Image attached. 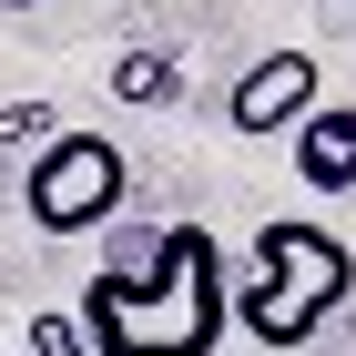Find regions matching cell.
<instances>
[{
    "instance_id": "cell-6",
    "label": "cell",
    "mask_w": 356,
    "mask_h": 356,
    "mask_svg": "<svg viewBox=\"0 0 356 356\" xmlns=\"http://www.w3.org/2000/svg\"><path fill=\"white\" fill-rule=\"evenodd\" d=\"M112 102H133V112H173L184 102V61L173 51H112Z\"/></svg>"
},
{
    "instance_id": "cell-7",
    "label": "cell",
    "mask_w": 356,
    "mask_h": 356,
    "mask_svg": "<svg viewBox=\"0 0 356 356\" xmlns=\"http://www.w3.org/2000/svg\"><path fill=\"white\" fill-rule=\"evenodd\" d=\"M31 356H92V346H82V326L51 305V316H31Z\"/></svg>"
},
{
    "instance_id": "cell-5",
    "label": "cell",
    "mask_w": 356,
    "mask_h": 356,
    "mask_svg": "<svg viewBox=\"0 0 356 356\" xmlns=\"http://www.w3.org/2000/svg\"><path fill=\"white\" fill-rule=\"evenodd\" d=\"M296 184L356 193V102H316V112L296 122Z\"/></svg>"
},
{
    "instance_id": "cell-4",
    "label": "cell",
    "mask_w": 356,
    "mask_h": 356,
    "mask_svg": "<svg viewBox=\"0 0 356 356\" xmlns=\"http://www.w3.org/2000/svg\"><path fill=\"white\" fill-rule=\"evenodd\" d=\"M316 102H326V61L285 41V51H265V61L245 72V82L224 92V122H234L245 143H265V133H296V122H305Z\"/></svg>"
},
{
    "instance_id": "cell-3",
    "label": "cell",
    "mask_w": 356,
    "mask_h": 356,
    "mask_svg": "<svg viewBox=\"0 0 356 356\" xmlns=\"http://www.w3.org/2000/svg\"><path fill=\"white\" fill-rule=\"evenodd\" d=\"M122 193H133V153L112 133H51L21 173V214L41 234H102L122 224Z\"/></svg>"
},
{
    "instance_id": "cell-1",
    "label": "cell",
    "mask_w": 356,
    "mask_h": 356,
    "mask_svg": "<svg viewBox=\"0 0 356 356\" xmlns=\"http://www.w3.org/2000/svg\"><path fill=\"white\" fill-rule=\"evenodd\" d=\"M112 245L92 254L82 285V346L92 356H214L234 326L224 296V245L204 224H102Z\"/></svg>"
},
{
    "instance_id": "cell-2",
    "label": "cell",
    "mask_w": 356,
    "mask_h": 356,
    "mask_svg": "<svg viewBox=\"0 0 356 356\" xmlns=\"http://www.w3.org/2000/svg\"><path fill=\"white\" fill-rule=\"evenodd\" d=\"M224 296H234V316H245L254 346L285 356V346H305L356 296V245L326 234V224H305V214H275V224H254L245 275H224Z\"/></svg>"
},
{
    "instance_id": "cell-8",
    "label": "cell",
    "mask_w": 356,
    "mask_h": 356,
    "mask_svg": "<svg viewBox=\"0 0 356 356\" xmlns=\"http://www.w3.org/2000/svg\"><path fill=\"white\" fill-rule=\"evenodd\" d=\"M0 143H31V153H41V143H51V112L41 102H0Z\"/></svg>"
},
{
    "instance_id": "cell-9",
    "label": "cell",
    "mask_w": 356,
    "mask_h": 356,
    "mask_svg": "<svg viewBox=\"0 0 356 356\" xmlns=\"http://www.w3.org/2000/svg\"><path fill=\"white\" fill-rule=\"evenodd\" d=\"M10 10H31V0H10Z\"/></svg>"
}]
</instances>
